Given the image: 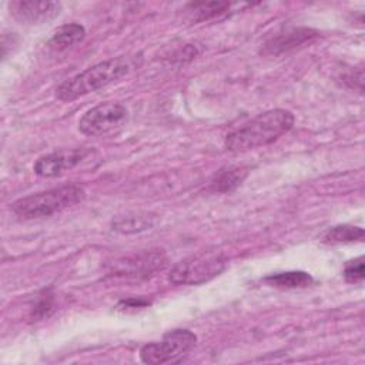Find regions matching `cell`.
<instances>
[{
	"instance_id": "obj_16",
	"label": "cell",
	"mask_w": 365,
	"mask_h": 365,
	"mask_svg": "<svg viewBox=\"0 0 365 365\" xmlns=\"http://www.w3.org/2000/svg\"><path fill=\"white\" fill-rule=\"evenodd\" d=\"M153 225V218L150 215H128L120 217L113 222V230H117L124 234L138 232L150 228Z\"/></svg>"
},
{
	"instance_id": "obj_2",
	"label": "cell",
	"mask_w": 365,
	"mask_h": 365,
	"mask_svg": "<svg viewBox=\"0 0 365 365\" xmlns=\"http://www.w3.org/2000/svg\"><path fill=\"white\" fill-rule=\"evenodd\" d=\"M131 68L133 63L127 57H115L97 63L63 81L56 88V97L61 101H73L120 80L127 76Z\"/></svg>"
},
{
	"instance_id": "obj_7",
	"label": "cell",
	"mask_w": 365,
	"mask_h": 365,
	"mask_svg": "<svg viewBox=\"0 0 365 365\" xmlns=\"http://www.w3.org/2000/svg\"><path fill=\"white\" fill-rule=\"evenodd\" d=\"M61 10L58 1L48 0H13L9 3L10 16L21 24L40 26L54 20Z\"/></svg>"
},
{
	"instance_id": "obj_8",
	"label": "cell",
	"mask_w": 365,
	"mask_h": 365,
	"mask_svg": "<svg viewBox=\"0 0 365 365\" xmlns=\"http://www.w3.org/2000/svg\"><path fill=\"white\" fill-rule=\"evenodd\" d=\"M167 265V257L161 251H147L117 261L111 274L120 277H148Z\"/></svg>"
},
{
	"instance_id": "obj_4",
	"label": "cell",
	"mask_w": 365,
	"mask_h": 365,
	"mask_svg": "<svg viewBox=\"0 0 365 365\" xmlns=\"http://www.w3.org/2000/svg\"><path fill=\"white\" fill-rule=\"evenodd\" d=\"M227 268V258L217 251H204L174 264L168 281L174 285H200L218 277Z\"/></svg>"
},
{
	"instance_id": "obj_5",
	"label": "cell",
	"mask_w": 365,
	"mask_h": 365,
	"mask_svg": "<svg viewBox=\"0 0 365 365\" xmlns=\"http://www.w3.org/2000/svg\"><path fill=\"white\" fill-rule=\"evenodd\" d=\"M197 335L190 329L177 328L168 331L161 341L150 342L140 349V359L144 364L158 365L180 362L195 346Z\"/></svg>"
},
{
	"instance_id": "obj_3",
	"label": "cell",
	"mask_w": 365,
	"mask_h": 365,
	"mask_svg": "<svg viewBox=\"0 0 365 365\" xmlns=\"http://www.w3.org/2000/svg\"><path fill=\"white\" fill-rule=\"evenodd\" d=\"M86 198V191L80 185L70 184L21 197L11 204V211L23 220L51 217Z\"/></svg>"
},
{
	"instance_id": "obj_17",
	"label": "cell",
	"mask_w": 365,
	"mask_h": 365,
	"mask_svg": "<svg viewBox=\"0 0 365 365\" xmlns=\"http://www.w3.org/2000/svg\"><path fill=\"white\" fill-rule=\"evenodd\" d=\"M365 277L364 272V257H358L354 258L351 261H348L344 267V278L346 282L349 284H356V282H362Z\"/></svg>"
},
{
	"instance_id": "obj_18",
	"label": "cell",
	"mask_w": 365,
	"mask_h": 365,
	"mask_svg": "<svg viewBox=\"0 0 365 365\" xmlns=\"http://www.w3.org/2000/svg\"><path fill=\"white\" fill-rule=\"evenodd\" d=\"M150 302L147 299L138 298V299H124L120 301L117 305V309L120 311H130V309H141L144 307H147Z\"/></svg>"
},
{
	"instance_id": "obj_1",
	"label": "cell",
	"mask_w": 365,
	"mask_h": 365,
	"mask_svg": "<svg viewBox=\"0 0 365 365\" xmlns=\"http://www.w3.org/2000/svg\"><path fill=\"white\" fill-rule=\"evenodd\" d=\"M294 114L284 108L264 111L225 137V147L232 153H244L268 145L287 134L294 125Z\"/></svg>"
},
{
	"instance_id": "obj_13",
	"label": "cell",
	"mask_w": 365,
	"mask_h": 365,
	"mask_svg": "<svg viewBox=\"0 0 365 365\" xmlns=\"http://www.w3.org/2000/svg\"><path fill=\"white\" fill-rule=\"evenodd\" d=\"M247 177V170L242 167H227L220 170L212 181L211 190L217 192H230L237 188Z\"/></svg>"
},
{
	"instance_id": "obj_14",
	"label": "cell",
	"mask_w": 365,
	"mask_h": 365,
	"mask_svg": "<svg viewBox=\"0 0 365 365\" xmlns=\"http://www.w3.org/2000/svg\"><path fill=\"white\" fill-rule=\"evenodd\" d=\"M230 3L225 1H200V3H190L185 9L191 21H207L210 19L218 17L230 10Z\"/></svg>"
},
{
	"instance_id": "obj_9",
	"label": "cell",
	"mask_w": 365,
	"mask_h": 365,
	"mask_svg": "<svg viewBox=\"0 0 365 365\" xmlns=\"http://www.w3.org/2000/svg\"><path fill=\"white\" fill-rule=\"evenodd\" d=\"M84 157V150H60L38 157L33 165V170L38 177L53 178L73 170L83 161Z\"/></svg>"
},
{
	"instance_id": "obj_6",
	"label": "cell",
	"mask_w": 365,
	"mask_h": 365,
	"mask_svg": "<svg viewBox=\"0 0 365 365\" xmlns=\"http://www.w3.org/2000/svg\"><path fill=\"white\" fill-rule=\"evenodd\" d=\"M128 120L127 108L120 103H101L87 110L78 120V130L84 135H106L125 125Z\"/></svg>"
},
{
	"instance_id": "obj_12",
	"label": "cell",
	"mask_w": 365,
	"mask_h": 365,
	"mask_svg": "<svg viewBox=\"0 0 365 365\" xmlns=\"http://www.w3.org/2000/svg\"><path fill=\"white\" fill-rule=\"evenodd\" d=\"M312 277L305 271H285V272H275L264 278L271 287L281 288V289H292V288H305L312 284Z\"/></svg>"
},
{
	"instance_id": "obj_11",
	"label": "cell",
	"mask_w": 365,
	"mask_h": 365,
	"mask_svg": "<svg viewBox=\"0 0 365 365\" xmlns=\"http://www.w3.org/2000/svg\"><path fill=\"white\" fill-rule=\"evenodd\" d=\"M86 37V29L78 23L63 24L56 29L46 43V48L53 54H61L71 50Z\"/></svg>"
},
{
	"instance_id": "obj_10",
	"label": "cell",
	"mask_w": 365,
	"mask_h": 365,
	"mask_svg": "<svg viewBox=\"0 0 365 365\" xmlns=\"http://www.w3.org/2000/svg\"><path fill=\"white\" fill-rule=\"evenodd\" d=\"M318 37V31L307 27H298L287 30L285 33H279L275 37L269 38L262 50L261 54L265 56H278L282 53H287L295 47H299L305 43H311Z\"/></svg>"
},
{
	"instance_id": "obj_15",
	"label": "cell",
	"mask_w": 365,
	"mask_h": 365,
	"mask_svg": "<svg viewBox=\"0 0 365 365\" xmlns=\"http://www.w3.org/2000/svg\"><path fill=\"white\" fill-rule=\"evenodd\" d=\"M365 232L361 227L342 224L329 228L324 234V242L327 244H348V242H362Z\"/></svg>"
}]
</instances>
